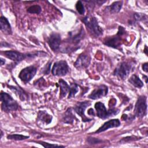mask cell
<instances>
[{"mask_svg": "<svg viewBox=\"0 0 148 148\" xmlns=\"http://www.w3.org/2000/svg\"><path fill=\"white\" fill-rule=\"evenodd\" d=\"M87 141L89 144H91V145L99 143L102 142V140H100L99 139L95 138H92V137H88L87 139Z\"/></svg>", "mask_w": 148, "mask_h": 148, "instance_id": "4316f807", "label": "cell"}, {"mask_svg": "<svg viewBox=\"0 0 148 148\" xmlns=\"http://www.w3.org/2000/svg\"><path fill=\"white\" fill-rule=\"evenodd\" d=\"M5 62V61L2 58H1V65H3Z\"/></svg>", "mask_w": 148, "mask_h": 148, "instance_id": "1f68e13d", "label": "cell"}, {"mask_svg": "<svg viewBox=\"0 0 148 148\" xmlns=\"http://www.w3.org/2000/svg\"><path fill=\"white\" fill-rule=\"evenodd\" d=\"M128 81L131 84L137 88H141L143 86L142 81L136 75H132Z\"/></svg>", "mask_w": 148, "mask_h": 148, "instance_id": "ffe728a7", "label": "cell"}, {"mask_svg": "<svg viewBox=\"0 0 148 148\" xmlns=\"http://www.w3.org/2000/svg\"><path fill=\"white\" fill-rule=\"evenodd\" d=\"M76 119L75 115L72 113L71 108H68L66 111L64 113L62 116V120L64 123L67 124H72Z\"/></svg>", "mask_w": 148, "mask_h": 148, "instance_id": "2e32d148", "label": "cell"}, {"mask_svg": "<svg viewBox=\"0 0 148 148\" xmlns=\"http://www.w3.org/2000/svg\"><path fill=\"white\" fill-rule=\"evenodd\" d=\"M91 61V58L89 55L86 54H82L79 56L76 61L74 63V66L77 69H84L87 68Z\"/></svg>", "mask_w": 148, "mask_h": 148, "instance_id": "7c38bea8", "label": "cell"}, {"mask_svg": "<svg viewBox=\"0 0 148 148\" xmlns=\"http://www.w3.org/2000/svg\"><path fill=\"white\" fill-rule=\"evenodd\" d=\"M95 108L97 110V114L98 117L102 119H107L110 116H113L115 114H117L119 112V109H117L112 108L107 110L105 105L101 102L95 103Z\"/></svg>", "mask_w": 148, "mask_h": 148, "instance_id": "3957f363", "label": "cell"}, {"mask_svg": "<svg viewBox=\"0 0 148 148\" xmlns=\"http://www.w3.org/2000/svg\"><path fill=\"white\" fill-rule=\"evenodd\" d=\"M48 44L51 49L54 51L58 50L61 44V36L58 33H52L48 39Z\"/></svg>", "mask_w": 148, "mask_h": 148, "instance_id": "30bf717a", "label": "cell"}, {"mask_svg": "<svg viewBox=\"0 0 148 148\" xmlns=\"http://www.w3.org/2000/svg\"><path fill=\"white\" fill-rule=\"evenodd\" d=\"M132 69V65L129 62H122L116 68L114 75L119 79H124L131 72Z\"/></svg>", "mask_w": 148, "mask_h": 148, "instance_id": "5b68a950", "label": "cell"}, {"mask_svg": "<svg viewBox=\"0 0 148 148\" xmlns=\"http://www.w3.org/2000/svg\"><path fill=\"white\" fill-rule=\"evenodd\" d=\"M0 29L5 34H12V31L10 24L8 19L2 16L0 18Z\"/></svg>", "mask_w": 148, "mask_h": 148, "instance_id": "9a60e30c", "label": "cell"}, {"mask_svg": "<svg viewBox=\"0 0 148 148\" xmlns=\"http://www.w3.org/2000/svg\"><path fill=\"white\" fill-rule=\"evenodd\" d=\"M1 108L6 112H10L15 111L18 108L17 102L8 94L2 91L1 92Z\"/></svg>", "mask_w": 148, "mask_h": 148, "instance_id": "7a4b0ae2", "label": "cell"}, {"mask_svg": "<svg viewBox=\"0 0 148 148\" xmlns=\"http://www.w3.org/2000/svg\"><path fill=\"white\" fill-rule=\"evenodd\" d=\"M36 68L34 66L32 65L26 67L20 71L18 77L21 81L24 83H27L34 77L36 74Z\"/></svg>", "mask_w": 148, "mask_h": 148, "instance_id": "ba28073f", "label": "cell"}, {"mask_svg": "<svg viewBox=\"0 0 148 148\" xmlns=\"http://www.w3.org/2000/svg\"><path fill=\"white\" fill-rule=\"evenodd\" d=\"M125 34V29L122 27H119V31L116 35L108 37L105 39L103 43L109 47L118 49L121 45V36Z\"/></svg>", "mask_w": 148, "mask_h": 148, "instance_id": "277c9868", "label": "cell"}, {"mask_svg": "<svg viewBox=\"0 0 148 148\" xmlns=\"http://www.w3.org/2000/svg\"><path fill=\"white\" fill-rule=\"evenodd\" d=\"M7 58L17 62H20L28 57V54L21 53L20 52L14 50H7L2 53Z\"/></svg>", "mask_w": 148, "mask_h": 148, "instance_id": "4fadbf2b", "label": "cell"}, {"mask_svg": "<svg viewBox=\"0 0 148 148\" xmlns=\"http://www.w3.org/2000/svg\"><path fill=\"white\" fill-rule=\"evenodd\" d=\"M79 90L78 86L75 84V83H72L70 86V88H69V94L68 95V98H71L75 97L76 94L77 92Z\"/></svg>", "mask_w": 148, "mask_h": 148, "instance_id": "603a6c76", "label": "cell"}, {"mask_svg": "<svg viewBox=\"0 0 148 148\" xmlns=\"http://www.w3.org/2000/svg\"><path fill=\"white\" fill-rule=\"evenodd\" d=\"M147 111V102L146 97L145 95H141L138 97L136 102L134 113L138 117H142L146 114Z\"/></svg>", "mask_w": 148, "mask_h": 148, "instance_id": "8992f818", "label": "cell"}, {"mask_svg": "<svg viewBox=\"0 0 148 148\" xmlns=\"http://www.w3.org/2000/svg\"><path fill=\"white\" fill-rule=\"evenodd\" d=\"M91 105V102L90 101H84V102H78L75 105L73 109L78 114L83 120V121L86 122L91 121V119L87 117L84 114V111L86 109Z\"/></svg>", "mask_w": 148, "mask_h": 148, "instance_id": "9c48e42d", "label": "cell"}, {"mask_svg": "<svg viewBox=\"0 0 148 148\" xmlns=\"http://www.w3.org/2000/svg\"><path fill=\"white\" fill-rule=\"evenodd\" d=\"M68 65L64 60L57 61L53 65L51 72L54 76H62L65 75L68 72Z\"/></svg>", "mask_w": 148, "mask_h": 148, "instance_id": "52a82bcc", "label": "cell"}, {"mask_svg": "<svg viewBox=\"0 0 148 148\" xmlns=\"http://www.w3.org/2000/svg\"><path fill=\"white\" fill-rule=\"evenodd\" d=\"M76 9L80 14H83L85 12L84 7L80 1H77V3H76Z\"/></svg>", "mask_w": 148, "mask_h": 148, "instance_id": "d4e9b609", "label": "cell"}, {"mask_svg": "<svg viewBox=\"0 0 148 148\" xmlns=\"http://www.w3.org/2000/svg\"><path fill=\"white\" fill-rule=\"evenodd\" d=\"M88 114H90V115H92V116H94V110L92 109H91V108H90V109H89V110H88Z\"/></svg>", "mask_w": 148, "mask_h": 148, "instance_id": "4dcf8cb0", "label": "cell"}, {"mask_svg": "<svg viewBox=\"0 0 148 148\" xmlns=\"http://www.w3.org/2000/svg\"><path fill=\"white\" fill-rule=\"evenodd\" d=\"M58 83L60 87V97L63 98L65 97L67 93L69 91L70 86L62 79H60Z\"/></svg>", "mask_w": 148, "mask_h": 148, "instance_id": "e0dca14e", "label": "cell"}, {"mask_svg": "<svg viewBox=\"0 0 148 148\" xmlns=\"http://www.w3.org/2000/svg\"><path fill=\"white\" fill-rule=\"evenodd\" d=\"M28 138H29L28 136H25V135H20V134H11V135H8L7 136V138L8 139L15 140H21L27 139Z\"/></svg>", "mask_w": 148, "mask_h": 148, "instance_id": "7402d4cb", "label": "cell"}, {"mask_svg": "<svg viewBox=\"0 0 148 148\" xmlns=\"http://www.w3.org/2000/svg\"><path fill=\"white\" fill-rule=\"evenodd\" d=\"M41 7L39 5H35L31 6L27 9V12L29 13H35V14H39L41 12Z\"/></svg>", "mask_w": 148, "mask_h": 148, "instance_id": "cb8c5ba5", "label": "cell"}, {"mask_svg": "<svg viewBox=\"0 0 148 148\" xmlns=\"http://www.w3.org/2000/svg\"><path fill=\"white\" fill-rule=\"evenodd\" d=\"M139 138L135 136H127L125 138H123L121 139V140L120 141L121 143H125V142H129L131 141H134V140H137Z\"/></svg>", "mask_w": 148, "mask_h": 148, "instance_id": "484cf974", "label": "cell"}, {"mask_svg": "<svg viewBox=\"0 0 148 148\" xmlns=\"http://www.w3.org/2000/svg\"><path fill=\"white\" fill-rule=\"evenodd\" d=\"M9 87H10V88L12 90H13L14 92H15V93L17 94L19 96V98H20L21 100L24 101L27 98L26 93L24 91H23V90H21L20 88L17 87L15 86H9Z\"/></svg>", "mask_w": 148, "mask_h": 148, "instance_id": "44dd1931", "label": "cell"}, {"mask_svg": "<svg viewBox=\"0 0 148 148\" xmlns=\"http://www.w3.org/2000/svg\"><path fill=\"white\" fill-rule=\"evenodd\" d=\"M38 143L40 145H42L43 147H64V146H60L58 145H53V144H50L49 143L44 142H38Z\"/></svg>", "mask_w": 148, "mask_h": 148, "instance_id": "f1b7e54d", "label": "cell"}, {"mask_svg": "<svg viewBox=\"0 0 148 148\" xmlns=\"http://www.w3.org/2000/svg\"><path fill=\"white\" fill-rule=\"evenodd\" d=\"M120 125V121L119 119H112L106 122H105L103 125H102L95 132V133H100L103 132L109 128L117 127Z\"/></svg>", "mask_w": 148, "mask_h": 148, "instance_id": "5bb4252c", "label": "cell"}, {"mask_svg": "<svg viewBox=\"0 0 148 148\" xmlns=\"http://www.w3.org/2000/svg\"><path fill=\"white\" fill-rule=\"evenodd\" d=\"M123 1H116L114 2L110 6H109V11L110 13L112 14H116L119 12L120 10L122 5H123Z\"/></svg>", "mask_w": 148, "mask_h": 148, "instance_id": "d6986e66", "label": "cell"}, {"mask_svg": "<svg viewBox=\"0 0 148 148\" xmlns=\"http://www.w3.org/2000/svg\"><path fill=\"white\" fill-rule=\"evenodd\" d=\"M108 91V87L102 84L95 88L88 95V98L92 99H97L105 96Z\"/></svg>", "mask_w": 148, "mask_h": 148, "instance_id": "8fae6325", "label": "cell"}, {"mask_svg": "<svg viewBox=\"0 0 148 148\" xmlns=\"http://www.w3.org/2000/svg\"><path fill=\"white\" fill-rule=\"evenodd\" d=\"M38 119L43 123L48 124L51 123L52 120V116L49 114L46 111H39L38 112Z\"/></svg>", "mask_w": 148, "mask_h": 148, "instance_id": "ac0fdd59", "label": "cell"}, {"mask_svg": "<svg viewBox=\"0 0 148 148\" xmlns=\"http://www.w3.org/2000/svg\"><path fill=\"white\" fill-rule=\"evenodd\" d=\"M88 32L93 36L97 37L102 35L103 30L99 25L97 18L94 17L87 16L82 20Z\"/></svg>", "mask_w": 148, "mask_h": 148, "instance_id": "6da1fadb", "label": "cell"}, {"mask_svg": "<svg viewBox=\"0 0 148 148\" xmlns=\"http://www.w3.org/2000/svg\"><path fill=\"white\" fill-rule=\"evenodd\" d=\"M142 68H143V70L146 72H147L148 71V67H147V63H145L143 64L142 65Z\"/></svg>", "mask_w": 148, "mask_h": 148, "instance_id": "f546056e", "label": "cell"}, {"mask_svg": "<svg viewBox=\"0 0 148 148\" xmlns=\"http://www.w3.org/2000/svg\"><path fill=\"white\" fill-rule=\"evenodd\" d=\"M134 17L135 18V20L138 21L143 20L144 19L147 20V16L143 13H135L134 14Z\"/></svg>", "mask_w": 148, "mask_h": 148, "instance_id": "83f0119b", "label": "cell"}]
</instances>
